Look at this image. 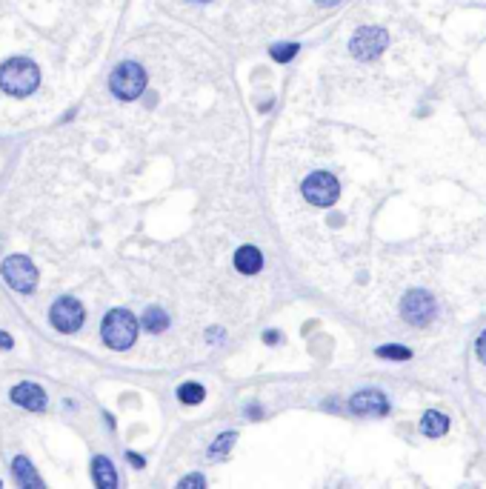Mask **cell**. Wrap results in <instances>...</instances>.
<instances>
[{
	"label": "cell",
	"instance_id": "1",
	"mask_svg": "<svg viewBox=\"0 0 486 489\" xmlns=\"http://www.w3.org/2000/svg\"><path fill=\"white\" fill-rule=\"evenodd\" d=\"M40 84V72L37 66L26 57H12L6 60L4 66H0V86H4V92L15 95V98H26L37 89Z\"/></svg>",
	"mask_w": 486,
	"mask_h": 489
},
{
	"label": "cell",
	"instance_id": "2",
	"mask_svg": "<svg viewBox=\"0 0 486 489\" xmlns=\"http://www.w3.org/2000/svg\"><path fill=\"white\" fill-rule=\"evenodd\" d=\"M137 338V321L129 309H112L103 321V340L112 349H129Z\"/></svg>",
	"mask_w": 486,
	"mask_h": 489
},
{
	"label": "cell",
	"instance_id": "3",
	"mask_svg": "<svg viewBox=\"0 0 486 489\" xmlns=\"http://www.w3.org/2000/svg\"><path fill=\"white\" fill-rule=\"evenodd\" d=\"M109 86H112V92H115L120 100H134L137 95L146 89V72H144V69L137 66V63L126 60V63H120L115 72H112Z\"/></svg>",
	"mask_w": 486,
	"mask_h": 489
},
{
	"label": "cell",
	"instance_id": "4",
	"mask_svg": "<svg viewBox=\"0 0 486 489\" xmlns=\"http://www.w3.org/2000/svg\"><path fill=\"white\" fill-rule=\"evenodd\" d=\"M0 272H4L6 284L18 292H32L35 284H37V269L29 258H21V255H12L4 260V266H0Z\"/></svg>",
	"mask_w": 486,
	"mask_h": 489
},
{
	"label": "cell",
	"instance_id": "5",
	"mask_svg": "<svg viewBox=\"0 0 486 489\" xmlns=\"http://www.w3.org/2000/svg\"><path fill=\"white\" fill-rule=\"evenodd\" d=\"M337 195H340V183L329 172H315L303 183V197L315 206H332L337 200Z\"/></svg>",
	"mask_w": 486,
	"mask_h": 489
},
{
	"label": "cell",
	"instance_id": "6",
	"mask_svg": "<svg viewBox=\"0 0 486 489\" xmlns=\"http://www.w3.org/2000/svg\"><path fill=\"white\" fill-rule=\"evenodd\" d=\"M386 46H389V35H386L383 29H358L355 38L349 40V52H352L358 60L378 57Z\"/></svg>",
	"mask_w": 486,
	"mask_h": 489
},
{
	"label": "cell",
	"instance_id": "7",
	"mask_svg": "<svg viewBox=\"0 0 486 489\" xmlns=\"http://www.w3.org/2000/svg\"><path fill=\"white\" fill-rule=\"evenodd\" d=\"M403 318L409 321V323H415V326H427L432 318H435V301H432V295L429 292H424V289H415V292H409L406 298H403Z\"/></svg>",
	"mask_w": 486,
	"mask_h": 489
},
{
	"label": "cell",
	"instance_id": "8",
	"mask_svg": "<svg viewBox=\"0 0 486 489\" xmlns=\"http://www.w3.org/2000/svg\"><path fill=\"white\" fill-rule=\"evenodd\" d=\"M52 326L54 329H60V332H75V329H81L83 326V306L75 301V298H60V301H54V306H52Z\"/></svg>",
	"mask_w": 486,
	"mask_h": 489
},
{
	"label": "cell",
	"instance_id": "9",
	"mask_svg": "<svg viewBox=\"0 0 486 489\" xmlns=\"http://www.w3.org/2000/svg\"><path fill=\"white\" fill-rule=\"evenodd\" d=\"M349 409L355 415H386L389 412V403H386V398L378 389H369V392H358L349 401Z\"/></svg>",
	"mask_w": 486,
	"mask_h": 489
},
{
	"label": "cell",
	"instance_id": "10",
	"mask_svg": "<svg viewBox=\"0 0 486 489\" xmlns=\"http://www.w3.org/2000/svg\"><path fill=\"white\" fill-rule=\"evenodd\" d=\"M12 401L26 409H43L46 406V392L37 384H18L12 389Z\"/></svg>",
	"mask_w": 486,
	"mask_h": 489
},
{
	"label": "cell",
	"instance_id": "11",
	"mask_svg": "<svg viewBox=\"0 0 486 489\" xmlns=\"http://www.w3.org/2000/svg\"><path fill=\"white\" fill-rule=\"evenodd\" d=\"M260 263H263V258H260V252H258L255 246H241V249L235 252V266H238V272H243V275H255V272L260 269Z\"/></svg>",
	"mask_w": 486,
	"mask_h": 489
},
{
	"label": "cell",
	"instance_id": "12",
	"mask_svg": "<svg viewBox=\"0 0 486 489\" xmlns=\"http://www.w3.org/2000/svg\"><path fill=\"white\" fill-rule=\"evenodd\" d=\"M92 475H95V483H98L100 489H115V486H117L115 466H112L106 458H95V461H92Z\"/></svg>",
	"mask_w": 486,
	"mask_h": 489
},
{
	"label": "cell",
	"instance_id": "13",
	"mask_svg": "<svg viewBox=\"0 0 486 489\" xmlns=\"http://www.w3.org/2000/svg\"><path fill=\"white\" fill-rule=\"evenodd\" d=\"M421 430H424V435H429V438H441L446 430H449V418L444 415V412H427L424 415V421H421Z\"/></svg>",
	"mask_w": 486,
	"mask_h": 489
},
{
	"label": "cell",
	"instance_id": "14",
	"mask_svg": "<svg viewBox=\"0 0 486 489\" xmlns=\"http://www.w3.org/2000/svg\"><path fill=\"white\" fill-rule=\"evenodd\" d=\"M12 469H15V475H18V483H21V486H29V489L40 486V478L35 475V469H32V464H29L26 458H15Z\"/></svg>",
	"mask_w": 486,
	"mask_h": 489
},
{
	"label": "cell",
	"instance_id": "15",
	"mask_svg": "<svg viewBox=\"0 0 486 489\" xmlns=\"http://www.w3.org/2000/svg\"><path fill=\"white\" fill-rule=\"evenodd\" d=\"M166 323H169V318H166V312H163V309H158V306L146 309V315H144V326H146L149 332H163V329H166Z\"/></svg>",
	"mask_w": 486,
	"mask_h": 489
},
{
	"label": "cell",
	"instance_id": "16",
	"mask_svg": "<svg viewBox=\"0 0 486 489\" xmlns=\"http://www.w3.org/2000/svg\"><path fill=\"white\" fill-rule=\"evenodd\" d=\"M178 395H180L183 403H200V401L206 398V392H203L200 384H183V386L178 389Z\"/></svg>",
	"mask_w": 486,
	"mask_h": 489
},
{
	"label": "cell",
	"instance_id": "17",
	"mask_svg": "<svg viewBox=\"0 0 486 489\" xmlns=\"http://www.w3.org/2000/svg\"><path fill=\"white\" fill-rule=\"evenodd\" d=\"M232 444H235V432H224V435L215 441V447L209 449V458H212V461H221V458L232 449Z\"/></svg>",
	"mask_w": 486,
	"mask_h": 489
},
{
	"label": "cell",
	"instance_id": "18",
	"mask_svg": "<svg viewBox=\"0 0 486 489\" xmlns=\"http://www.w3.org/2000/svg\"><path fill=\"white\" fill-rule=\"evenodd\" d=\"M298 54V43H281V46H272V57L277 63H289Z\"/></svg>",
	"mask_w": 486,
	"mask_h": 489
},
{
	"label": "cell",
	"instance_id": "19",
	"mask_svg": "<svg viewBox=\"0 0 486 489\" xmlns=\"http://www.w3.org/2000/svg\"><path fill=\"white\" fill-rule=\"evenodd\" d=\"M378 355L381 358H392V361H409L412 358V352H409L406 346H381Z\"/></svg>",
	"mask_w": 486,
	"mask_h": 489
},
{
	"label": "cell",
	"instance_id": "20",
	"mask_svg": "<svg viewBox=\"0 0 486 489\" xmlns=\"http://www.w3.org/2000/svg\"><path fill=\"white\" fill-rule=\"evenodd\" d=\"M203 483H206L203 475H189V478L180 481V489H186V486H203Z\"/></svg>",
	"mask_w": 486,
	"mask_h": 489
},
{
	"label": "cell",
	"instance_id": "21",
	"mask_svg": "<svg viewBox=\"0 0 486 489\" xmlns=\"http://www.w3.org/2000/svg\"><path fill=\"white\" fill-rule=\"evenodd\" d=\"M478 358L486 364V329H483V335L478 338Z\"/></svg>",
	"mask_w": 486,
	"mask_h": 489
},
{
	"label": "cell",
	"instance_id": "22",
	"mask_svg": "<svg viewBox=\"0 0 486 489\" xmlns=\"http://www.w3.org/2000/svg\"><path fill=\"white\" fill-rule=\"evenodd\" d=\"M12 343H15V340H12L6 332H0V349H12Z\"/></svg>",
	"mask_w": 486,
	"mask_h": 489
},
{
	"label": "cell",
	"instance_id": "23",
	"mask_svg": "<svg viewBox=\"0 0 486 489\" xmlns=\"http://www.w3.org/2000/svg\"><path fill=\"white\" fill-rule=\"evenodd\" d=\"M263 340H266V343H274V340H281V335H277V332H266Z\"/></svg>",
	"mask_w": 486,
	"mask_h": 489
},
{
	"label": "cell",
	"instance_id": "24",
	"mask_svg": "<svg viewBox=\"0 0 486 489\" xmlns=\"http://www.w3.org/2000/svg\"><path fill=\"white\" fill-rule=\"evenodd\" d=\"M318 4H320V6H335L337 0H318Z\"/></svg>",
	"mask_w": 486,
	"mask_h": 489
}]
</instances>
